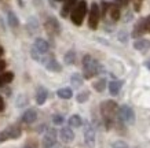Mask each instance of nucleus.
Listing matches in <instances>:
<instances>
[{"label":"nucleus","instance_id":"obj_17","mask_svg":"<svg viewBox=\"0 0 150 148\" xmlns=\"http://www.w3.org/2000/svg\"><path fill=\"white\" fill-rule=\"evenodd\" d=\"M6 133L8 136V139H18L21 136V129L18 126H10V128L6 129Z\"/></svg>","mask_w":150,"mask_h":148},{"label":"nucleus","instance_id":"obj_13","mask_svg":"<svg viewBox=\"0 0 150 148\" xmlns=\"http://www.w3.org/2000/svg\"><path fill=\"white\" fill-rule=\"evenodd\" d=\"M143 33H146V30H145V18L141 19V21L135 25L134 32H132V36L134 37H141Z\"/></svg>","mask_w":150,"mask_h":148},{"label":"nucleus","instance_id":"obj_16","mask_svg":"<svg viewBox=\"0 0 150 148\" xmlns=\"http://www.w3.org/2000/svg\"><path fill=\"white\" fill-rule=\"evenodd\" d=\"M109 14H110V18L113 19L114 22L120 19L121 17V11H120V6L118 4H112L110 6V10H109Z\"/></svg>","mask_w":150,"mask_h":148},{"label":"nucleus","instance_id":"obj_30","mask_svg":"<svg viewBox=\"0 0 150 148\" xmlns=\"http://www.w3.org/2000/svg\"><path fill=\"white\" fill-rule=\"evenodd\" d=\"M112 148H128V145L124 143V141H116Z\"/></svg>","mask_w":150,"mask_h":148},{"label":"nucleus","instance_id":"obj_28","mask_svg":"<svg viewBox=\"0 0 150 148\" xmlns=\"http://www.w3.org/2000/svg\"><path fill=\"white\" fill-rule=\"evenodd\" d=\"M142 3H143V0H132V4H134V11H135V13H139V11H141Z\"/></svg>","mask_w":150,"mask_h":148},{"label":"nucleus","instance_id":"obj_25","mask_svg":"<svg viewBox=\"0 0 150 148\" xmlns=\"http://www.w3.org/2000/svg\"><path fill=\"white\" fill-rule=\"evenodd\" d=\"M47 27H48V29H52L55 33H59V25H58V22H57L54 18H50V19H48Z\"/></svg>","mask_w":150,"mask_h":148},{"label":"nucleus","instance_id":"obj_8","mask_svg":"<svg viewBox=\"0 0 150 148\" xmlns=\"http://www.w3.org/2000/svg\"><path fill=\"white\" fill-rule=\"evenodd\" d=\"M59 137L64 143H70L74 140V133L73 130L70 129V126H66V128H62L61 132H59Z\"/></svg>","mask_w":150,"mask_h":148},{"label":"nucleus","instance_id":"obj_38","mask_svg":"<svg viewBox=\"0 0 150 148\" xmlns=\"http://www.w3.org/2000/svg\"><path fill=\"white\" fill-rule=\"evenodd\" d=\"M4 54V51H3V48H1V47H0V56H1V55Z\"/></svg>","mask_w":150,"mask_h":148},{"label":"nucleus","instance_id":"obj_9","mask_svg":"<svg viewBox=\"0 0 150 148\" xmlns=\"http://www.w3.org/2000/svg\"><path fill=\"white\" fill-rule=\"evenodd\" d=\"M79 1L77 0H65L64 6H62V10H61V15L62 17H68L69 14H72L73 8L76 7Z\"/></svg>","mask_w":150,"mask_h":148},{"label":"nucleus","instance_id":"obj_18","mask_svg":"<svg viewBox=\"0 0 150 148\" xmlns=\"http://www.w3.org/2000/svg\"><path fill=\"white\" fill-rule=\"evenodd\" d=\"M13 80H14V73L13 72H7V73L0 74V86L8 84V82H11Z\"/></svg>","mask_w":150,"mask_h":148},{"label":"nucleus","instance_id":"obj_20","mask_svg":"<svg viewBox=\"0 0 150 148\" xmlns=\"http://www.w3.org/2000/svg\"><path fill=\"white\" fill-rule=\"evenodd\" d=\"M7 21H8V25L11 27H17L19 25V21L14 11H8V14H7Z\"/></svg>","mask_w":150,"mask_h":148},{"label":"nucleus","instance_id":"obj_22","mask_svg":"<svg viewBox=\"0 0 150 148\" xmlns=\"http://www.w3.org/2000/svg\"><path fill=\"white\" fill-rule=\"evenodd\" d=\"M58 96L61 99H70L73 96V92H72V89L70 88H61V89L58 90Z\"/></svg>","mask_w":150,"mask_h":148},{"label":"nucleus","instance_id":"obj_32","mask_svg":"<svg viewBox=\"0 0 150 148\" xmlns=\"http://www.w3.org/2000/svg\"><path fill=\"white\" fill-rule=\"evenodd\" d=\"M7 139H8V136L6 133V130L4 132H0V143H1V141H6Z\"/></svg>","mask_w":150,"mask_h":148},{"label":"nucleus","instance_id":"obj_33","mask_svg":"<svg viewBox=\"0 0 150 148\" xmlns=\"http://www.w3.org/2000/svg\"><path fill=\"white\" fill-rule=\"evenodd\" d=\"M118 39H120V41H123V43H125V41H127V34H125L124 32H121V33L118 34Z\"/></svg>","mask_w":150,"mask_h":148},{"label":"nucleus","instance_id":"obj_11","mask_svg":"<svg viewBox=\"0 0 150 148\" xmlns=\"http://www.w3.org/2000/svg\"><path fill=\"white\" fill-rule=\"evenodd\" d=\"M47 96H48V92H47L46 88L43 86H39L37 88V92H36V103L37 104H44L47 100Z\"/></svg>","mask_w":150,"mask_h":148},{"label":"nucleus","instance_id":"obj_6","mask_svg":"<svg viewBox=\"0 0 150 148\" xmlns=\"http://www.w3.org/2000/svg\"><path fill=\"white\" fill-rule=\"evenodd\" d=\"M55 144H57V130L48 129L43 137V145L44 148H54Z\"/></svg>","mask_w":150,"mask_h":148},{"label":"nucleus","instance_id":"obj_14","mask_svg":"<svg viewBox=\"0 0 150 148\" xmlns=\"http://www.w3.org/2000/svg\"><path fill=\"white\" fill-rule=\"evenodd\" d=\"M44 66H46V69H48L50 72H61V70H62V66H61L52 56L47 60V63L44 65Z\"/></svg>","mask_w":150,"mask_h":148},{"label":"nucleus","instance_id":"obj_36","mask_svg":"<svg viewBox=\"0 0 150 148\" xmlns=\"http://www.w3.org/2000/svg\"><path fill=\"white\" fill-rule=\"evenodd\" d=\"M129 1H131V0H123V6H127Z\"/></svg>","mask_w":150,"mask_h":148},{"label":"nucleus","instance_id":"obj_5","mask_svg":"<svg viewBox=\"0 0 150 148\" xmlns=\"http://www.w3.org/2000/svg\"><path fill=\"white\" fill-rule=\"evenodd\" d=\"M99 18H100L99 6L96 4V3H92V4H91V8H90V14H88V26H90V29L95 30L96 27H98Z\"/></svg>","mask_w":150,"mask_h":148},{"label":"nucleus","instance_id":"obj_29","mask_svg":"<svg viewBox=\"0 0 150 148\" xmlns=\"http://www.w3.org/2000/svg\"><path fill=\"white\" fill-rule=\"evenodd\" d=\"M52 122H54L55 125H62L64 123V117L59 115V114H55L54 117H52Z\"/></svg>","mask_w":150,"mask_h":148},{"label":"nucleus","instance_id":"obj_19","mask_svg":"<svg viewBox=\"0 0 150 148\" xmlns=\"http://www.w3.org/2000/svg\"><path fill=\"white\" fill-rule=\"evenodd\" d=\"M81 123H83V119L77 114H74V115H72L69 118V126L70 128H79V126H81Z\"/></svg>","mask_w":150,"mask_h":148},{"label":"nucleus","instance_id":"obj_24","mask_svg":"<svg viewBox=\"0 0 150 148\" xmlns=\"http://www.w3.org/2000/svg\"><path fill=\"white\" fill-rule=\"evenodd\" d=\"M64 60H65V63H66V65H73V63H74V60H76V54H74L73 51H69L68 54L65 55Z\"/></svg>","mask_w":150,"mask_h":148},{"label":"nucleus","instance_id":"obj_27","mask_svg":"<svg viewBox=\"0 0 150 148\" xmlns=\"http://www.w3.org/2000/svg\"><path fill=\"white\" fill-rule=\"evenodd\" d=\"M88 92H80V93L77 95V102L79 103H84V102H87V100H88Z\"/></svg>","mask_w":150,"mask_h":148},{"label":"nucleus","instance_id":"obj_35","mask_svg":"<svg viewBox=\"0 0 150 148\" xmlns=\"http://www.w3.org/2000/svg\"><path fill=\"white\" fill-rule=\"evenodd\" d=\"M3 108H4V102H3V97L0 96V111H3Z\"/></svg>","mask_w":150,"mask_h":148},{"label":"nucleus","instance_id":"obj_7","mask_svg":"<svg viewBox=\"0 0 150 148\" xmlns=\"http://www.w3.org/2000/svg\"><path fill=\"white\" fill-rule=\"evenodd\" d=\"M84 139H86V144L88 148H94L95 144V130L91 125H88L84 130Z\"/></svg>","mask_w":150,"mask_h":148},{"label":"nucleus","instance_id":"obj_39","mask_svg":"<svg viewBox=\"0 0 150 148\" xmlns=\"http://www.w3.org/2000/svg\"><path fill=\"white\" fill-rule=\"evenodd\" d=\"M55 1H62V0H55Z\"/></svg>","mask_w":150,"mask_h":148},{"label":"nucleus","instance_id":"obj_12","mask_svg":"<svg viewBox=\"0 0 150 148\" xmlns=\"http://www.w3.org/2000/svg\"><path fill=\"white\" fill-rule=\"evenodd\" d=\"M36 118H37V112L35 110H32V108H29V110H26V111L23 112L22 121L25 123H33V122L36 121Z\"/></svg>","mask_w":150,"mask_h":148},{"label":"nucleus","instance_id":"obj_23","mask_svg":"<svg viewBox=\"0 0 150 148\" xmlns=\"http://www.w3.org/2000/svg\"><path fill=\"white\" fill-rule=\"evenodd\" d=\"M70 81H72V85L74 86V88H80V86L83 85V78L80 74H73Z\"/></svg>","mask_w":150,"mask_h":148},{"label":"nucleus","instance_id":"obj_37","mask_svg":"<svg viewBox=\"0 0 150 148\" xmlns=\"http://www.w3.org/2000/svg\"><path fill=\"white\" fill-rule=\"evenodd\" d=\"M146 67L150 69V60H147V62H146Z\"/></svg>","mask_w":150,"mask_h":148},{"label":"nucleus","instance_id":"obj_15","mask_svg":"<svg viewBox=\"0 0 150 148\" xmlns=\"http://www.w3.org/2000/svg\"><path fill=\"white\" fill-rule=\"evenodd\" d=\"M121 86H123V82L121 81H117V80H114L112 81L109 84V92L112 96H117L118 92H120V89H121Z\"/></svg>","mask_w":150,"mask_h":148},{"label":"nucleus","instance_id":"obj_40","mask_svg":"<svg viewBox=\"0 0 150 148\" xmlns=\"http://www.w3.org/2000/svg\"><path fill=\"white\" fill-rule=\"evenodd\" d=\"M26 148H29V147H26Z\"/></svg>","mask_w":150,"mask_h":148},{"label":"nucleus","instance_id":"obj_34","mask_svg":"<svg viewBox=\"0 0 150 148\" xmlns=\"http://www.w3.org/2000/svg\"><path fill=\"white\" fill-rule=\"evenodd\" d=\"M6 66H7V63H6L4 60H0V72H3L6 69Z\"/></svg>","mask_w":150,"mask_h":148},{"label":"nucleus","instance_id":"obj_4","mask_svg":"<svg viewBox=\"0 0 150 148\" xmlns=\"http://www.w3.org/2000/svg\"><path fill=\"white\" fill-rule=\"evenodd\" d=\"M118 118L124 123L132 125L135 122V112H134V110L129 106H121L118 108Z\"/></svg>","mask_w":150,"mask_h":148},{"label":"nucleus","instance_id":"obj_10","mask_svg":"<svg viewBox=\"0 0 150 148\" xmlns=\"http://www.w3.org/2000/svg\"><path fill=\"white\" fill-rule=\"evenodd\" d=\"M35 48H37L41 54H48V49H50V45L44 39H36L35 40Z\"/></svg>","mask_w":150,"mask_h":148},{"label":"nucleus","instance_id":"obj_1","mask_svg":"<svg viewBox=\"0 0 150 148\" xmlns=\"http://www.w3.org/2000/svg\"><path fill=\"white\" fill-rule=\"evenodd\" d=\"M83 70H84V78L90 80L94 76L99 74L100 70H102V66L92 56L86 55L84 59H83Z\"/></svg>","mask_w":150,"mask_h":148},{"label":"nucleus","instance_id":"obj_3","mask_svg":"<svg viewBox=\"0 0 150 148\" xmlns=\"http://www.w3.org/2000/svg\"><path fill=\"white\" fill-rule=\"evenodd\" d=\"M116 110H117V104L114 103L113 100H108V102H103L102 106H100V112H102V117H103L105 122H106V126L109 128L113 122L114 114H116Z\"/></svg>","mask_w":150,"mask_h":148},{"label":"nucleus","instance_id":"obj_2","mask_svg":"<svg viewBox=\"0 0 150 148\" xmlns=\"http://www.w3.org/2000/svg\"><path fill=\"white\" fill-rule=\"evenodd\" d=\"M86 14H87V1L86 0H80L76 7L73 8L72 14H70V19L72 22L76 25V26H80L86 18Z\"/></svg>","mask_w":150,"mask_h":148},{"label":"nucleus","instance_id":"obj_26","mask_svg":"<svg viewBox=\"0 0 150 148\" xmlns=\"http://www.w3.org/2000/svg\"><path fill=\"white\" fill-rule=\"evenodd\" d=\"M105 86H106V80L105 78H100V80H98L94 84V88H95V90H98V92H102V90L105 89Z\"/></svg>","mask_w":150,"mask_h":148},{"label":"nucleus","instance_id":"obj_21","mask_svg":"<svg viewBox=\"0 0 150 148\" xmlns=\"http://www.w3.org/2000/svg\"><path fill=\"white\" fill-rule=\"evenodd\" d=\"M150 43L147 40H143V39H141V40H137L135 43H134V47L137 49H139V51H146V49L149 48Z\"/></svg>","mask_w":150,"mask_h":148},{"label":"nucleus","instance_id":"obj_31","mask_svg":"<svg viewBox=\"0 0 150 148\" xmlns=\"http://www.w3.org/2000/svg\"><path fill=\"white\" fill-rule=\"evenodd\" d=\"M145 30L147 33H150V15L145 18Z\"/></svg>","mask_w":150,"mask_h":148}]
</instances>
